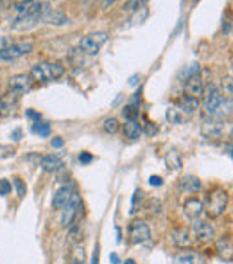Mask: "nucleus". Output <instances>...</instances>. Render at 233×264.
I'll return each mask as SVG.
<instances>
[{
  "label": "nucleus",
  "mask_w": 233,
  "mask_h": 264,
  "mask_svg": "<svg viewBox=\"0 0 233 264\" xmlns=\"http://www.w3.org/2000/svg\"><path fill=\"white\" fill-rule=\"evenodd\" d=\"M228 203H230V194L226 189L212 187L204 196L203 209L210 217H219L226 212Z\"/></svg>",
  "instance_id": "obj_1"
},
{
  "label": "nucleus",
  "mask_w": 233,
  "mask_h": 264,
  "mask_svg": "<svg viewBox=\"0 0 233 264\" xmlns=\"http://www.w3.org/2000/svg\"><path fill=\"white\" fill-rule=\"evenodd\" d=\"M203 97H204V112L208 113L210 117H214L217 113V110L221 108V90L217 85L214 83H208L203 90Z\"/></svg>",
  "instance_id": "obj_2"
},
{
  "label": "nucleus",
  "mask_w": 233,
  "mask_h": 264,
  "mask_svg": "<svg viewBox=\"0 0 233 264\" xmlns=\"http://www.w3.org/2000/svg\"><path fill=\"white\" fill-rule=\"evenodd\" d=\"M106 41H108V35H106V33H92V35L84 36V38L79 41V47H81L83 53L97 54Z\"/></svg>",
  "instance_id": "obj_3"
},
{
  "label": "nucleus",
  "mask_w": 233,
  "mask_h": 264,
  "mask_svg": "<svg viewBox=\"0 0 233 264\" xmlns=\"http://www.w3.org/2000/svg\"><path fill=\"white\" fill-rule=\"evenodd\" d=\"M34 45L31 41H20V43H13L11 47H7L6 51L0 53V59L2 61H13V59H18L25 56V54L33 53Z\"/></svg>",
  "instance_id": "obj_4"
},
{
  "label": "nucleus",
  "mask_w": 233,
  "mask_h": 264,
  "mask_svg": "<svg viewBox=\"0 0 233 264\" xmlns=\"http://www.w3.org/2000/svg\"><path fill=\"white\" fill-rule=\"evenodd\" d=\"M129 237L133 243H138V245H144V243H149L151 241V230L147 227V223L144 221H133V223L129 225Z\"/></svg>",
  "instance_id": "obj_5"
},
{
  "label": "nucleus",
  "mask_w": 233,
  "mask_h": 264,
  "mask_svg": "<svg viewBox=\"0 0 233 264\" xmlns=\"http://www.w3.org/2000/svg\"><path fill=\"white\" fill-rule=\"evenodd\" d=\"M192 234H194V239L199 241V243H210V241L214 239L216 230H214V227H212L208 221L196 219L192 225Z\"/></svg>",
  "instance_id": "obj_6"
},
{
  "label": "nucleus",
  "mask_w": 233,
  "mask_h": 264,
  "mask_svg": "<svg viewBox=\"0 0 233 264\" xmlns=\"http://www.w3.org/2000/svg\"><path fill=\"white\" fill-rule=\"evenodd\" d=\"M79 209H81V200H79L77 193H74L70 203L63 209V214H61V225H63V227H72L74 221H76V216H77V212H79Z\"/></svg>",
  "instance_id": "obj_7"
},
{
  "label": "nucleus",
  "mask_w": 233,
  "mask_h": 264,
  "mask_svg": "<svg viewBox=\"0 0 233 264\" xmlns=\"http://www.w3.org/2000/svg\"><path fill=\"white\" fill-rule=\"evenodd\" d=\"M222 131H224V123L217 117H208L201 126V133L206 139H217L222 135Z\"/></svg>",
  "instance_id": "obj_8"
},
{
  "label": "nucleus",
  "mask_w": 233,
  "mask_h": 264,
  "mask_svg": "<svg viewBox=\"0 0 233 264\" xmlns=\"http://www.w3.org/2000/svg\"><path fill=\"white\" fill-rule=\"evenodd\" d=\"M183 88H185V92L188 97H194V99H198L199 95H203V90H204V83L201 79L199 74H194V76H188L183 83Z\"/></svg>",
  "instance_id": "obj_9"
},
{
  "label": "nucleus",
  "mask_w": 233,
  "mask_h": 264,
  "mask_svg": "<svg viewBox=\"0 0 233 264\" xmlns=\"http://www.w3.org/2000/svg\"><path fill=\"white\" fill-rule=\"evenodd\" d=\"M172 239H174L176 246L181 248V250H188V248L196 243L190 229H176L174 232H172Z\"/></svg>",
  "instance_id": "obj_10"
},
{
  "label": "nucleus",
  "mask_w": 233,
  "mask_h": 264,
  "mask_svg": "<svg viewBox=\"0 0 233 264\" xmlns=\"http://www.w3.org/2000/svg\"><path fill=\"white\" fill-rule=\"evenodd\" d=\"M31 87H33V79L29 76H25V74H18V76H13L9 79V88H11L13 94L17 95H22L25 92H29Z\"/></svg>",
  "instance_id": "obj_11"
},
{
  "label": "nucleus",
  "mask_w": 233,
  "mask_h": 264,
  "mask_svg": "<svg viewBox=\"0 0 233 264\" xmlns=\"http://www.w3.org/2000/svg\"><path fill=\"white\" fill-rule=\"evenodd\" d=\"M31 79L33 81H40V83H47V81H52V69H50V63H38L31 69Z\"/></svg>",
  "instance_id": "obj_12"
},
{
  "label": "nucleus",
  "mask_w": 233,
  "mask_h": 264,
  "mask_svg": "<svg viewBox=\"0 0 233 264\" xmlns=\"http://www.w3.org/2000/svg\"><path fill=\"white\" fill-rule=\"evenodd\" d=\"M41 22H45V24H50V25H67L70 24V18L61 13L59 9H54V7H49L45 13H43V17L40 18Z\"/></svg>",
  "instance_id": "obj_13"
},
{
  "label": "nucleus",
  "mask_w": 233,
  "mask_h": 264,
  "mask_svg": "<svg viewBox=\"0 0 233 264\" xmlns=\"http://www.w3.org/2000/svg\"><path fill=\"white\" fill-rule=\"evenodd\" d=\"M183 212H185V216L188 217V219H192V221L201 219V214L204 212L203 201L198 200V198H188V200L185 201V205H183Z\"/></svg>",
  "instance_id": "obj_14"
},
{
  "label": "nucleus",
  "mask_w": 233,
  "mask_h": 264,
  "mask_svg": "<svg viewBox=\"0 0 233 264\" xmlns=\"http://www.w3.org/2000/svg\"><path fill=\"white\" fill-rule=\"evenodd\" d=\"M72 196H74V189H72V187H68V185L59 187L58 191L54 193V198H52L54 209H65V207L70 203Z\"/></svg>",
  "instance_id": "obj_15"
},
{
  "label": "nucleus",
  "mask_w": 233,
  "mask_h": 264,
  "mask_svg": "<svg viewBox=\"0 0 233 264\" xmlns=\"http://www.w3.org/2000/svg\"><path fill=\"white\" fill-rule=\"evenodd\" d=\"M174 264H204V259L196 250H181L174 257Z\"/></svg>",
  "instance_id": "obj_16"
},
{
  "label": "nucleus",
  "mask_w": 233,
  "mask_h": 264,
  "mask_svg": "<svg viewBox=\"0 0 233 264\" xmlns=\"http://www.w3.org/2000/svg\"><path fill=\"white\" fill-rule=\"evenodd\" d=\"M198 108H199V101L194 99V97H188V95H181L180 99H178V105H176V110L180 113H185V115H192Z\"/></svg>",
  "instance_id": "obj_17"
},
{
  "label": "nucleus",
  "mask_w": 233,
  "mask_h": 264,
  "mask_svg": "<svg viewBox=\"0 0 233 264\" xmlns=\"http://www.w3.org/2000/svg\"><path fill=\"white\" fill-rule=\"evenodd\" d=\"M18 95L9 92L4 97H0V117H9L15 112V106H17Z\"/></svg>",
  "instance_id": "obj_18"
},
{
  "label": "nucleus",
  "mask_w": 233,
  "mask_h": 264,
  "mask_svg": "<svg viewBox=\"0 0 233 264\" xmlns=\"http://www.w3.org/2000/svg\"><path fill=\"white\" fill-rule=\"evenodd\" d=\"M217 253L222 261H232V237L230 235H222L221 239L217 241V246H216Z\"/></svg>",
  "instance_id": "obj_19"
},
{
  "label": "nucleus",
  "mask_w": 233,
  "mask_h": 264,
  "mask_svg": "<svg viewBox=\"0 0 233 264\" xmlns=\"http://www.w3.org/2000/svg\"><path fill=\"white\" fill-rule=\"evenodd\" d=\"M41 169L43 171H49V173H52V171L59 169L61 167V158H59L58 155H45L40 162Z\"/></svg>",
  "instance_id": "obj_20"
},
{
  "label": "nucleus",
  "mask_w": 233,
  "mask_h": 264,
  "mask_svg": "<svg viewBox=\"0 0 233 264\" xmlns=\"http://www.w3.org/2000/svg\"><path fill=\"white\" fill-rule=\"evenodd\" d=\"M142 133H144V128L136 121H128V123L124 124V135L128 137V139H131V141L138 139Z\"/></svg>",
  "instance_id": "obj_21"
},
{
  "label": "nucleus",
  "mask_w": 233,
  "mask_h": 264,
  "mask_svg": "<svg viewBox=\"0 0 233 264\" xmlns=\"http://www.w3.org/2000/svg\"><path fill=\"white\" fill-rule=\"evenodd\" d=\"M180 187L185 193H198L199 189H201V182H199L196 176H185L180 182Z\"/></svg>",
  "instance_id": "obj_22"
},
{
  "label": "nucleus",
  "mask_w": 233,
  "mask_h": 264,
  "mask_svg": "<svg viewBox=\"0 0 233 264\" xmlns=\"http://www.w3.org/2000/svg\"><path fill=\"white\" fill-rule=\"evenodd\" d=\"M31 129H33V133H36V135H40V137H49V135H50V124L43 123V121H38V123H34Z\"/></svg>",
  "instance_id": "obj_23"
},
{
  "label": "nucleus",
  "mask_w": 233,
  "mask_h": 264,
  "mask_svg": "<svg viewBox=\"0 0 233 264\" xmlns=\"http://www.w3.org/2000/svg\"><path fill=\"white\" fill-rule=\"evenodd\" d=\"M84 261H86L84 246L76 245V246H74V252H72V264H84Z\"/></svg>",
  "instance_id": "obj_24"
},
{
  "label": "nucleus",
  "mask_w": 233,
  "mask_h": 264,
  "mask_svg": "<svg viewBox=\"0 0 233 264\" xmlns=\"http://www.w3.org/2000/svg\"><path fill=\"white\" fill-rule=\"evenodd\" d=\"M102 128H104L106 133H116V131H118V121H116L115 117L104 119V123H102Z\"/></svg>",
  "instance_id": "obj_25"
},
{
  "label": "nucleus",
  "mask_w": 233,
  "mask_h": 264,
  "mask_svg": "<svg viewBox=\"0 0 233 264\" xmlns=\"http://www.w3.org/2000/svg\"><path fill=\"white\" fill-rule=\"evenodd\" d=\"M165 162H167V167H170L172 171H176V169H180V165H181V162H180V157L176 155L174 151H170L167 157H165Z\"/></svg>",
  "instance_id": "obj_26"
},
{
  "label": "nucleus",
  "mask_w": 233,
  "mask_h": 264,
  "mask_svg": "<svg viewBox=\"0 0 233 264\" xmlns=\"http://www.w3.org/2000/svg\"><path fill=\"white\" fill-rule=\"evenodd\" d=\"M124 117L128 119V121H136V117H138V108H136V105L126 106V108H124Z\"/></svg>",
  "instance_id": "obj_27"
},
{
  "label": "nucleus",
  "mask_w": 233,
  "mask_h": 264,
  "mask_svg": "<svg viewBox=\"0 0 233 264\" xmlns=\"http://www.w3.org/2000/svg\"><path fill=\"white\" fill-rule=\"evenodd\" d=\"M50 69H52V77L54 79H58V77H61L65 74V67L61 63H50Z\"/></svg>",
  "instance_id": "obj_28"
},
{
  "label": "nucleus",
  "mask_w": 233,
  "mask_h": 264,
  "mask_svg": "<svg viewBox=\"0 0 233 264\" xmlns=\"http://www.w3.org/2000/svg\"><path fill=\"white\" fill-rule=\"evenodd\" d=\"M13 185H15V189H17L18 196H20V198H23V196H25V185H23L22 180H20V178H15Z\"/></svg>",
  "instance_id": "obj_29"
},
{
  "label": "nucleus",
  "mask_w": 233,
  "mask_h": 264,
  "mask_svg": "<svg viewBox=\"0 0 233 264\" xmlns=\"http://www.w3.org/2000/svg\"><path fill=\"white\" fill-rule=\"evenodd\" d=\"M11 193V182L9 180H0V196H6Z\"/></svg>",
  "instance_id": "obj_30"
},
{
  "label": "nucleus",
  "mask_w": 233,
  "mask_h": 264,
  "mask_svg": "<svg viewBox=\"0 0 233 264\" xmlns=\"http://www.w3.org/2000/svg\"><path fill=\"white\" fill-rule=\"evenodd\" d=\"M11 45H13V40L9 36H2V38H0V53L6 51L7 47H11Z\"/></svg>",
  "instance_id": "obj_31"
},
{
  "label": "nucleus",
  "mask_w": 233,
  "mask_h": 264,
  "mask_svg": "<svg viewBox=\"0 0 233 264\" xmlns=\"http://www.w3.org/2000/svg\"><path fill=\"white\" fill-rule=\"evenodd\" d=\"M167 119H170L174 124L181 123V117H180V113H176V108H170L169 112H167Z\"/></svg>",
  "instance_id": "obj_32"
},
{
  "label": "nucleus",
  "mask_w": 233,
  "mask_h": 264,
  "mask_svg": "<svg viewBox=\"0 0 233 264\" xmlns=\"http://www.w3.org/2000/svg\"><path fill=\"white\" fill-rule=\"evenodd\" d=\"M92 160H93V157L86 151H83L81 155H79V162H81V164H90Z\"/></svg>",
  "instance_id": "obj_33"
},
{
  "label": "nucleus",
  "mask_w": 233,
  "mask_h": 264,
  "mask_svg": "<svg viewBox=\"0 0 233 264\" xmlns=\"http://www.w3.org/2000/svg\"><path fill=\"white\" fill-rule=\"evenodd\" d=\"M142 6L140 2H128V4H124V11H134V9H138Z\"/></svg>",
  "instance_id": "obj_34"
},
{
  "label": "nucleus",
  "mask_w": 233,
  "mask_h": 264,
  "mask_svg": "<svg viewBox=\"0 0 233 264\" xmlns=\"http://www.w3.org/2000/svg\"><path fill=\"white\" fill-rule=\"evenodd\" d=\"M156 131H158L156 126H154L152 123H149V121H146V133H147V135H154Z\"/></svg>",
  "instance_id": "obj_35"
},
{
  "label": "nucleus",
  "mask_w": 233,
  "mask_h": 264,
  "mask_svg": "<svg viewBox=\"0 0 233 264\" xmlns=\"http://www.w3.org/2000/svg\"><path fill=\"white\" fill-rule=\"evenodd\" d=\"M224 92H226L228 97L232 95V77H230V76L224 79Z\"/></svg>",
  "instance_id": "obj_36"
},
{
  "label": "nucleus",
  "mask_w": 233,
  "mask_h": 264,
  "mask_svg": "<svg viewBox=\"0 0 233 264\" xmlns=\"http://www.w3.org/2000/svg\"><path fill=\"white\" fill-rule=\"evenodd\" d=\"M149 183H151L152 187H160V185L163 183V180L160 178V176H151V178H149Z\"/></svg>",
  "instance_id": "obj_37"
},
{
  "label": "nucleus",
  "mask_w": 233,
  "mask_h": 264,
  "mask_svg": "<svg viewBox=\"0 0 233 264\" xmlns=\"http://www.w3.org/2000/svg\"><path fill=\"white\" fill-rule=\"evenodd\" d=\"M142 191H136L133 196V209H131V212H136V203H138V198H142Z\"/></svg>",
  "instance_id": "obj_38"
},
{
  "label": "nucleus",
  "mask_w": 233,
  "mask_h": 264,
  "mask_svg": "<svg viewBox=\"0 0 233 264\" xmlns=\"http://www.w3.org/2000/svg\"><path fill=\"white\" fill-rule=\"evenodd\" d=\"M63 139L61 137H54L52 139V147H63Z\"/></svg>",
  "instance_id": "obj_39"
},
{
  "label": "nucleus",
  "mask_w": 233,
  "mask_h": 264,
  "mask_svg": "<svg viewBox=\"0 0 233 264\" xmlns=\"http://www.w3.org/2000/svg\"><path fill=\"white\" fill-rule=\"evenodd\" d=\"M27 117H31V119H34V123H38V121H41V117H40V113H36V112H33V110H29V112H27Z\"/></svg>",
  "instance_id": "obj_40"
},
{
  "label": "nucleus",
  "mask_w": 233,
  "mask_h": 264,
  "mask_svg": "<svg viewBox=\"0 0 233 264\" xmlns=\"http://www.w3.org/2000/svg\"><path fill=\"white\" fill-rule=\"evenodd\" d=\"M97 263H99V246H95V252H93V259H92V264Z\"/></svg>",
  "instance_id": "obj_41"
},
{
  "label": "nucleus",
  "mask_w": 233,
  "mask_h": 264,
  "mask_svg": "<svg viewBox=\"0 0 233 264\" xmlns=\"http://www.w3.org/2000/svg\"><path fill=\"white\" fill-rule=\"evenodd\" d=\"M110 261H111V264H120V257H118L116 253H111V255H110Z\"/></svg>",
  "instance_id": "obj_42"
},
{
  "label": "nucleus",
  "mask_w": 233,
  "mask_h": 264,
  "mask_svg": "<svg viewBox=\"0 0 233 264\" xmlns=\"http://www.w3.org/2000/svg\"><path fill=\"white\" fill-rule=\"evenodd\" d=\"M20 135H22V131H20V129H17V131L13 133V139H15V141H20Z\"/></svg>",
  "instance_id": "obj_43"
},
{
  "label": "nucleus",
  "mask_w": 233,
  "mask_h": 264,
  "mask_svg": "<svg viewBox=\"0 0 233 264\" xmlns=\"http://www.w3.org/2000/svg\"><path fill=\"white\" fill-rule=\"evenodd\" d=\"M124 264H136V261H134V259H128V261H126Z\"/></svg>",
  "instance_id": "obj_44"
},
{
  "label": "nucleus",
  "mask_w": 233,
  "mask_h": 264,
  "mask_svg": "<svg viewBox=\"0 0 233 264\" xmlns=\"http://www.w3.org/2000/svg\"><path fill=\"white\" fill-rule=\"evenodd\" d=\"M0 6H2V2H0Z\"/></svg>",
  "instance_id": "obj_45"
}]
</instances>
